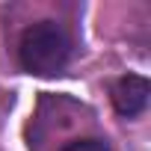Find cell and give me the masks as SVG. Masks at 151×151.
Instances as JSON below:
<instances>
[{
    "instance_id": "1",
    "label": "cell",
    "mask_w": 151,
    "mask_h": 151,
    "mask_svg": "<svg viewBox=\"0 0 151 151\" xmlns=\"http://www.w3.org/2000/svg\"><path fill=\"white\" fill-rule=\"evenodd\" d=\"M21 68L36 77H53L62 74L71 59V39L62 24L56 21H36L21 33L18 42Z\"/></svg>"
},
{
    "instance_id": "2",
    "label": "cell",
    "mask_w": 151,
    "mask_h": 151,
    "mask_svg": "<svg viewBox=\"0 0 151 151\" xmlns=\"http://www.w3.org/2000/svg\"><path fill=\"white\" fill-rule=\"evenodd\" d=\"M148 95H151V83L139 74H124L113 83V107L124 119L139 116L148 107Z\"/></svg>"
},
{
    "instance_id": "3",
    "label": "cell",
    "mask_w": 151,
    "mask_h": 151,
    "mask_svg": "<svg viewBox=\"0 0 151 151\" xmlns=\"http://www.w3.org/2000/svg\"><path fill=\"white\" fill-rule=\"evenodd\" d=\"M62 151H113L107 139H98V136H86V139H74L68 142Z\"/></svg>"
}]
</instances>
